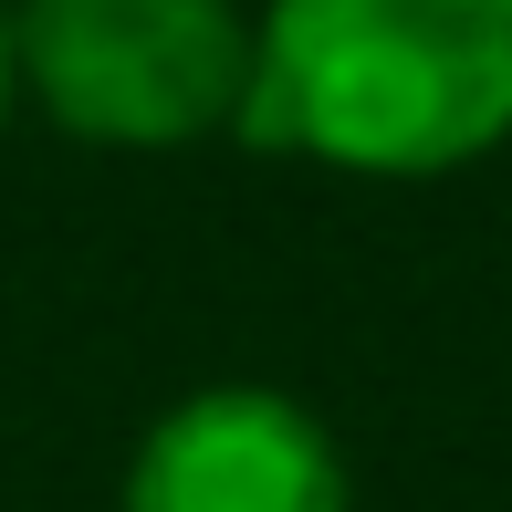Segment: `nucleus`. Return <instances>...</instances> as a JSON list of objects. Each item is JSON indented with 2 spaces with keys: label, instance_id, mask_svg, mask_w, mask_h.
I'll list each match as a JSON object with an SVG mask.
<instances>
[{
  "label": "nucleus",
  "instance_id": "f257e3e1",
  "mask_svg": "<svg viewBox=\"0 0 512 512\" xmlns=\"http://www.w3.org/2000/svg\"><path fill=\"white\" fill-rule=\"evenodd\" d=\"M241 147L335 178H450L512 136V0H272Z\"/></svg>",
  "mask_w": 512,
  "mask_h": 512
},
{
  "label": "nucleus",
  "instance_id": "f03ea898",
  "mask_svg": "<svg viewBox=\"0 0 512 512\" xmlns=\"http://www.w3.org/2000/svg\"><path fill=\"white\" fill-rule=\"evenodd\" d=\"M21 95L84 147L168 157L241 126L251 21L230 0H21Z\"/></svg>",
  "mask_w": 512,
  "mask_h": 512
},
{
  "label": "nucleus",
  "instance_id": "20e7f679",
  "mask_svg": "<svg viewBox=\"0 0 512 512\" xmlns=\"http://www.w3.org/2000/svg\"><path fill=\"white\" fill-rule=\"evenodd\" d=\"M11 105H21V53H11V11H0V126H11Z\"/></svg>",
  "mask_w": 512,
  "mask_h": 512
},
{
  "label": "nucleus",
  "instance_id": "7ed1b4c3",
  "mask_svg": "<svg viewBox=\"0 0 512 512\" xmlns=\"http://www.w3.org/2000/svg\"><path fill=\"white\" fill-rule=\"evenodd\" d=\"M115 512H356V471L293 387L230 377L136 429Z\"/></svg>",
  "mask_w": 512,
  "mask_h": 512
}]
</instances>
